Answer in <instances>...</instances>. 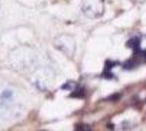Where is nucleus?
<instances>
[{
  "instance_id": "obj_2",
  "label": "nucleus",
  "mask_w": 146,
  "mask_h": 131,
  "mask_svg": "<svg viewBox=\"0 0 146 131\" xmlns=\"http://www.w3.org/2000/svg\"><path fill=\"white\" fill-rule=\"evenodd\" d=\"M56 46L58 49L62 50L68 56H72V54L75 50V44L71 36L69 35H61L56 39Z\"/></svg>"
},
{
  "instance_id": "obj_5",
  "label": "nucleus",
  "mask_w": 146,
  "mask_h": 131,
  "mask_svg": "<svg viewBox=\"0 0 146 131\" xmlns=\"http://www.w3.org/2000/svg\"><path fill=\"white\" fill-rule=\"evenodd\" d=\"M119 98H120V94H115V95H112L111 97H109V100H112L113 102H115V100H118Z\"/></svg>"
},
{
  "instance_id": "obj_1",
  "label": "nucleus",
  "mask_w": 146,
  "mask_h": 131,
  "mask_svg": "<svg viewBox=\"0 0 146 131\" xmlns=\"http://www.w3.org/2000/svg\"><path fill=\"white\" fill-rule=\"evenodd\" d=\"M82 11L88 18H98L104 12L103 0H83Z\"/></svg>"
},
{
  "instance_id": "obj_3",
  "label": "nucleus",
  "mask_w": 146,
  "mask_h": 131,
  "mask_svg": "<svg viewBox=\"0 0 146 131\" xmlns=\"http://www.w3.org/2000/svg\"><path fill=\"white\" fill-rule=\"evenodd\" d=\"M140 38L139 37H133L131 38V39H129L128 43H127V46L128 47H130V48H132V49H134L135 51H139L140 49Z\"/></svg>"
},
{
  "instance_id": "obj_4",
  "label": "nucleus",
  "mask_w": 146,
  "mask_h": 131,
  "mask_svg": "<svg viewBox=\"0 0 146 131\" xmlns=\"http://www.w3.org/2000/svg\"><path fill=\"white\" fill-rule=\"evenodd\" d=\"M136 66V63L134 61L133 59H131V60H129V61H127V63L123 65V69H132V68H134Z\"/></svg>"
}]
</instances>
